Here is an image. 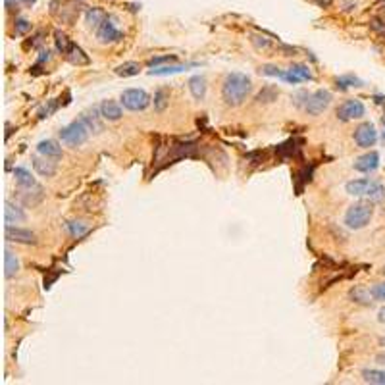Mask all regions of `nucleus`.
Listing matches in <instances>:
<instances>
[{"label": "nucleus", "mask_w": 385, "mask_h": 385, "mask_svg": "<svg viewBox=\"0 0 385 385\" xmlns=\"http://www.w3.org/2000/svg\"><path fill=\"white\" fill-rule=\"evenodd\" d=\"M252 89L251 79L245 73H229L221 85V97L227 106H239L247 100Z\"/></svg>", "instance_id": "obj_1"}, {"label": "nucleus", "mask_w": 385, "mask_h": 385, "mask_svg": "<svg viewBox=\"0 0 385 385\" xmlns=\"http://www.w3.org/2000/svg\"><path fill=\"white\" fill-rule=\"evenodd\" d=\"M345 189L351 197H366V199L376 201V202L385 199L384 183L374 181V179H354V181H349L345 185Z\"/></svg>", "instance_id": "obj_2"}, {"label": "nucleus", "mask_w": 385, "mask_h": 385, "mask_svg": "<svg viewBox=\"0 0 385 385\" xmlns=\"http://www.w3.org/2000/svg\"><path fill=\"white\" fill-rule=\"evenodd\" d=\"M374 216V208L370 202H356L352 206H349L347 214H345V225L351 229H362L366 227Z\"/></svg>", "instance_id": "obj_3"}, {"label": "nucleus", "mask_w": 385, "mask_h": 385, "mask_svg": "<svg viewBox=\"0 0 385 385\" xmlns=\"http://www.w3.org/2000/svg\"><path fill=\"white\" fill-rule=\"evenodd\" d=\"M91 129L85 125V121L79 117L77 121H71L69 125L60 129V139L62 143H66L67 147H81L87 139H89Z\"/></svg>", "instance_id": "obj_4"}, {"label": "nucleus", "mask_w": 385, "mask_h": 385, "mask_svg": "<svg viewBox=\"0 0 385 385\" xmlns=\"http://www.w3.org/2000/svg\"><path fill=\"white\" fill-rule=\"evenodd\" d=\"M119 100H121L123 108H127V110H131V112L145 110V108L151 104V97H149L143 89H125V91L121 93Z\"/></svg>", "instance_id": "obj_5"}, {"label": "nucleus", "mask_w": 385, "mask_h": 385, "mask_svg": "<svg viewBox=\"0 0 385 385\" xmlns=\"http://www.w3.org/2000/svg\"><path fill=\"white\" fill-rule=\"evenodd\" d=\"M331 100H333V95H331L330 91H326V89H318L316 93L308 95V100H306V104H304V108H302V110L308 112L310 116H320L324 110H328V106L331 104Z\"/></svg>", "instance_id": "obj_6"}, {"label": "nucleus", "mask_w": 385, "mask_h": 385, "mask_svg": "<svg viewBox=\"0 0 385 385\" xmlns=\"http://www.w3.org/2000/svg\"><path fill=\"white\" fill-rule=\"evenodd\" d=\"M117 19L114 17V16H108L104 21H102V25L97 29V39L100 41V43H117V41H121L123 39V33L117 29Z\"/></svg>", "instance_id": "obj_7"}, {"label": "nucleus", "mask_w": 385, "mask_h": 385, "mask_svg": "<svg viewBox=\"0 0 385 385\" xmlns=\"http://www.w3.org/2000/svg\"><path fill=\"white\" fill-rule=\"evenodd\" d=\"M376 141H378V131H376L374 123L364 121L354 129V143L360 149H370L376 145Z\"/></svg>", "instance_id": "obj_8"}, {"label": "nucleus", "mask_w": 385, "mask_h": 385, "mask_svg": "<svg viewBox=\"0 0 385 385\" xmlns=\"http://www.w3.org/2000/svg\"><path fill=\"white\" fill-rule=\"evenodd\" d=\"M364 114H366L364 104H362L360 100H356V99L347 100V102H343V104L337 108V117H339L341 121H352V119L362 117Z\"/></svg>", "instance_id": "obj_9"}, {"label": "nucleus", "mask_w": 385, "mask_h": 385, "mask_svg": "<svg viewBox=\"0 0 385 385\" xmlns=\"http://www.w3.org/2000/svg\"><path fill=\"white\" fill-rule=\"evenodd\" d=\"M4 235H6L8 241L21 243V245H35L37 243V235L33 231L17 227V225H4Z\"/></svg>", "instance_id": "obj_10"}, {"label": "nucleus", "mask_w": 385, "mask_h": 385, "mask_svg": "<svg viewBox=\"0 0 385 385\" xmlns=\"http://www.w3.org/2000/svg\"><path fill=\"white\" fill-rule=\"evenodd\" d=\"M25 220H27L25 212H23V210H21L17 204H14V202L6 201V204H4V221H6V225L23 223Z\"/></svg>", "instance_id": "obj_11"}, {"label": "nucleus", "mask_w": 385, "mask_h": 385, "mask_svg": "<svg viewBox=\"0 0 385 385\" xmlns=\"http://www.w3.org/2000/svg\"><path fill=\"white\" fill-rule=\"evenodd\" d=\"M378 166H380V154H378V152H366V154H362L360 158H356L354 169L364 171V173H370V171L378 169Z\"/></svg>", "instance_id": "obj_12"}, {"label": "nucleus", "mask_w": 385, "mask_h": 385, "mask_svg": "<svg viewBox=\"0 0 385 385\" xmlns=\"http://www.w3.org/2000/svg\"><path fill=\"white\" fill-rule=\"evenodd\" d=\"M199 64L191 62V64H171V66H156L154 69H151V75H158V77H166V75H173V73H181L187 71L191 67H197Z\"/></svg>", "instance_id": "obj_13"}, {"label": "nucleus", "mask_w": 385, "mask_h": 385, "mask_svg": "<svg viewBox=\"0 0 385 385\" xmlns=\"http://www.w3.org/2000/svg\"><path fill=\"white\" fill-rule=\"evenodd\" d=\"M33 167L43 177H52L56 173V162H52V158H47V156H33Z\"/></svg>", "instance_id": "obj_14"}, {"label": "nucleus", "mask_w": 385, "mask_h": 385, "mask_svg": "<svg viewBox=\"0 0 385 385\" xmlns=\"http://www.w3.org/2000/svg\"><path fill=\"white\" fill-rule=\"evenodd\" d=\"M37 151H39L41 156H47V158H52V160H60L62 158V147L56 141H50V139L41 141L37 145Z\"/></svg>", "instance_id": "obj_15"}, {"label": "nucleus", "mask_w": 385, "mask_h": 385, "mask_svg": "<svg viewBox=\"0 0 385 385\" xmlns=\"http://www.w3.org/2000/svg\"><path fill=\"white\" fill-rule=\"evenodd\" d=\"M100 108H91V110L83 112L81 114V119L85 121V125L91 129V131H95V133H100L102 131V121H100Z\"/></svg>", "instance_id": "obj_16"}, {"label": "nucleus", "mask_w": 385, "mask_h": 385, "mask_svg": "<svg viewBox=\"0 0 385 385\" xmlns=\"http://www.w3.org/2000/svg\"><path fill=\"white\" fill-rule=\"evenodd\" d=\"M100 114H102V117L108 119V121H117V119L123 116V110H121V106H119L116 100H104V102L100 104Z\"/></svg>", "instance_id": "obj_17"}, {"label": "nucleus", "mask_w": 385, "mask_h": 385, "mask_svg": "<svg viewBox=\"0 0 385 385\" xmlns=\"http://www.w3.org/2000/svg\"><path fill=\"white\" fill-rule=\"evenodd\" d=\"M19 272V260H17V256L12 252V251H4V277L6 279H10V277H14V275Z\"/></svg>", "instance_id": "obj_18"}, {"label": "nucleus", "mask_w": 385, "mask_h": 385, "mask_svg": "<svg viewBox=\"0 0 385 385\" xmlns=\"http://www.w3.org/2000/svg\"><path fill=\"white\" fill-rule=\"evenodd\" d=\"M189 91L193 95V99L197 100H202L204 95H206V79L202 75H195L189 79Z\"/></svg>", "instance_id": "obj_19"}, {"label": "nucleus", "mask_w": 385, "mask_h": 385, "mask_svg": "<svg viewBox=\"0 0 385 385\" xmlns=\"http://www.w3.org/2000/svg\"><path fill=\"white\" fill-rule=\"evenodd\" d=\"M106 17H108V16H106V12H104V10H100V8H89V12H87V16H85L87 25H89L91 29H95V31L102 25V21H104Z\"/></svg>", "instance_id": "obj_20"}, {"label": "nucleus", "mask_w": 385, "mask_h": 385, "mask_svg": "<svg viewBox=\"0 0 385 385\" xmlns=\"http://www.w3.org/2000/svg\"><path fill=\"white\" fill-rule=\"evenodd\" d=\"M14 177H16V181H17V185L23 187V189L35 187V185H37V183H35V177H33L31 171L25 169V167H14Z\"/></svg>", "instance_id": "obj_21"}, {"label": "nucleus", "mask_w": 385, "mask_h": 385, "mask_svg": "<svg viewBox=\"0 0 385 385\" xmlns=\"http://www.w3.org/2000/svg\"><path fill=\"white\" fill-rule=\"evenodd\" d=\"M66 60L67 62H71V64H77V66H81V64H89V56L83 52V49L81 47H77V45H73L71 49H69V52L66 54Z\"/></svg>", "instance_id": "obj_22"}, {"label": "nucleus", "mask_w": 385, "mask_h": 385, "mask_svg": "<svg viewBox=\"0 0 385 385\" xmlns=\"http://www.w3.org/2000/svg\"><path fill=\"white\" fill-rule=\"evenodd\" d=\"M139 71H141V66L137 62H125L116 67V75L119 77H133V75H139Z\"/></svg>", "instance_id": "obj_23"}, {"label": "nucleus", "mask_w": 385, "mask_h": 385, "mask_svg": "<svg viewBox=\"0 0 385 385\" xmlns=\"http://www.w3.org/2000/svg\"><path fill=\"white\" fill-rule=\"evenodd\" d=\"M335 83H337V89H341V91H347V89L362 87V85H364L362 79H358V77H354V75H341V77L335 79Z\"/></svg>", "instance_id": "obj_24"}, {"label": "nucleus", "mask_w": 385, "mask_h": 385, "mask_svg": "<svg viewBox=\"0 0 385 385\" xmlns=\"http://www.w3.org/2000/svg\"><path fill=\"white\" fill-rule=\"evenodd\" d=\"M289 71H291L295 77H299L301 81H312V79H314V75H312L310 67H308V66H304V64H293V66L289 67Z\"/></svg>", "instance_id": "obj_25"}, {"label": "nucleus", "mask_w": 385, "mask_h": 385, "mask_svg": "<svg viewBox=\"0 0 385 385\" xmlns=\"http://www.w3.org/2000/svg\"><path fill=\"white\" fill-rule=\"evenodd\" d=\"M362 380L366 384L385 385V372H382V370H364L362 372Z\"/></svg>", "instance_id": "obj_26"}, {"label": "nucleus", "mask_w": 385, "mask_h": 385, "mask_svg": "<svg viewBox=\"0 0 385 385\" xmlns=\"http://www.w3.org/2000/svg\"><path fill=\"white\" fill-rule=\"evenodd\" d=\"M54 43H56V49L62 52V54L66 56L69 52V49L73 47V43L67 39V35L66 33H62V31H56L54 33Z\"/></svg>", "instance_id": "obj_27"}, {"label": "nucleus", "mask_w": 385, "mask_h": 385, "mask_svg": "<svg viewBox=\"0 0 385 385\" xmlns=\"http://www.w3.org/2000/svg\"><path fill=\"white\" fill-rule=\"evenodd\" d=\"M67 229H69V233H71L73 237H77V239H81V237H85V235L89 233V225L83 223V221H69V223H67Z\"/></svg>", "instance_id": "obj_28"}, {"label": "nucleus", "mask_w": 385, "mask_h": 385, "mask_svg": "<svg viewBox=\"0 0 385 385\" xmlns=\"http://www.w3.org/2000/svg\"><path fill=\"white\" fill-rule=\"evenodd\" d=\"M351 297H352L356 302L370 304V302H372L370 299H372L374 295H372V291H366V289H362V287H356V289H352V291H351Z\"/></svg>", "instance_id": "obj_29"}, {"label": "nucleus", "mask_w": 385, "mask_h": 385, "mask_svg": "<svg viewBox=\"0 0 385 385\" xmlns=\"http://www.w3.org/2000/svg\"><path fill=\"white\" fill-rule=\"evenodd\" d=\"M167 100H169V93L166 89H158L154 93V108L158 112H164L166 106H167Z\"/></svg>", "instance_id": "obj_30"}, {"label": "nucleus", "mask_w": 385, "mask_h": 385, "mask_svg": "<svg viewBox=\"0 0 385 385\" xmlns=\"http://www.w3.org/2000/svg\"><path fill=\"white\" fill-rule=\"evenodd\" d=\"M252 45L258 49V50H266V49H270L272 47V43L266 39V37H260V35H252Z\"/></svg>", "instance_id": "obj_31"}, {"label": "nucleus", "mask_w": 385, "mask_h": 385, "mask_svg": "<svg viewBox=\"0 0 385 385\" xmlns=\"http://www.w3.org/2000/svg\"><path fill=\"white\" fill-rule=\"evenodd\" d=\"M164 62H175V56H173V54L154 56V58H151V60H149V66H151V67H156V66L164 64Z\"/></svg>", "instance_id": "obj_32"}, {"label": "nucleus", "mask_w": 385, "mask_h": 385, "mask_svg": "<svg viewBox=\"0 0 385 385\" xmlns=\"http://www.w3.org/2000/svg\"><path fill=\"white\" fill-rule=\"evenodd\" d=\"M29 29H31V23L27 19H23V17H17L16 19V33L17 35H25Z\"/></svg>", "instance_id": "obj_33"}, {"label": "nucleus", "mask_w": 385, "mask_h": 385, "mask_svg": "<svg viewBox=\"0 0 385 385\" xmlns=\"http://www.w3.org/2000/svg\"><path fill=\"white\" fill-rule=\"evenodd\" d=\"M372 295H374V299H378V301H385V283L374 285V287H372Z\"/></svg>", "instance_id": "obj_34"}, {"label": "nucleus", "mask_w": 385, "mask_h": 385, "mask_svg": "<svg viewBox=\"0 0 385 385\" xmlns=\"http://www.w3.org/2000/svg\"><path fill=\"white\" fill-rule=\"evenodd\" d=\"M50 60V50H41V56L37 60V64H43V62H49Z\"/></svg>", "instance_id": "obj_35"}, {"label": "nucleus", "mask_w": 385, "mask_h": 385, "mask_svg": "<svg viewBox=\"0 0 385 385\" xmlns=\"http://www.w3.org/2000/svg\"><path fill=\"white\" fill-rule=\"evenodd\" d=\"M378 318H380V322H382V324H385V306L380 310V316H378Z\"/></svg>", "instance_id": "obj_36"}, {"label": "nucleus", "mask_w": 385, "mask_h": 385, "mask_svg": "<svg viewBox=\"0 0 385 385\" xmlns=\"http://www.w3.org/2000/svg\"><path fill=\"white\" fill-rule=\"evenodd\" d=\"M378 362L385 366V352H380V354H378Z\"/></svg>", "instance_id": "obj_37"}, {"label": "nucleus", "mask_w": 385, "mask_h": 385, "mask_svg": "<svg viewBox=\"0 0 385 385\" xmlns=\"http://www.w3.org/2000/svg\"><path fill=\"white\" fill-rule=\"evenodd\" d=\"M21 2H23L25 6H33V4H35V0H21Z\"/></svg>", "instance_id": "obj_38"}, {"label": "nucleus", "mask_w": 385, "mask_h": 385, "mask_svg": "<svg viewBox=\"0 0 385 385\" xmlns=\"http://www.w3.org/2000/svg\"><path fill=\"white\" fill-rule=\"evenodd\" d=\"M382 123H384V127H385V116L382 117ZM384 139H385V131H384Z\"/></svg>", "instance_id": "obj_39"}]
</instances>
